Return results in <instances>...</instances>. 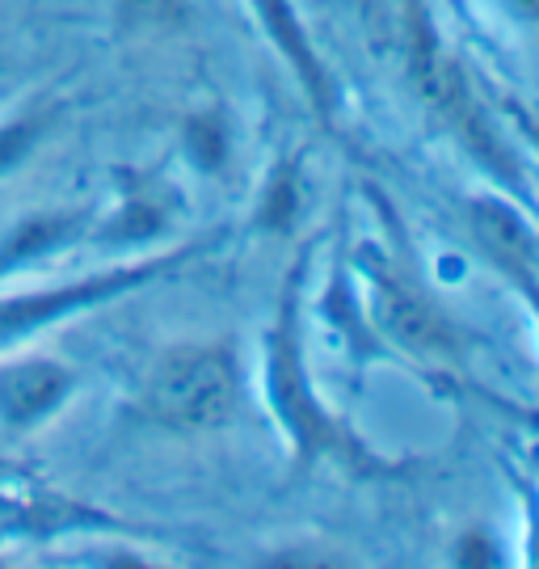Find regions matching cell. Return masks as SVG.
<instances>
[{
    "instance_id": "cell-1",
    "label": "cell",
    "mask_w": 539,
    "mask_h": 569,
    "mask_svg": "<svg viewBox=\"0 0 539 569\" xmlns=\"http://www.w3.org/2000/svg\"><path fill=\"white\" fill-rule=\"evenodd\" d=\"M237 406V367L228 350H173L148 380V413L178 430L220 427Z\"/></svg>"
},
{
    "instance_id": "cell-2",
    "label": "cell",
    "mask_w": 539,
    "mask_h": 569,
    "mask_svg": "<svg viewBox=\"0 0 539 569\" xmlns=\"http://www.w3.org/2000/svg\"><path fill=\"white\" fill-rule=\"evenodd\" d=\"M409 68H413V81L421 84L426 102L435 106L442 119H447L451 127H456V131H460L463 140H468V148L477 152L480 161L493 164L501 178H515V164L501 157L498 136L489 131L485 114H480L477 102H472V93H468V81H463V72L451 60H447V51H442L439 42H435L430 26H426L421 18H413Z\"/></svg>"
},
{
    "instance_id": "cell-3",
    "label": "cell",
    "mask_w": 539,
    "mask_h": 569,
    "mask_svg": "<svg viewBox=\"0 0 539 569\" xmlns=\"http://www.w3.org/2000/svg\"><path fill=\"white\" fill-rule=\"evenodd\" d=\"M275 397H279L282 413L291 430L300 435L303 456H317V451H355V443L341 435L325 413L317 409L312 392L300 376V359H296V326H291V305H287V321L279 329V342H275Z\"/></svg>"
},
{
    "instance_id": "cell-4",
    "label": "cell",
    "mask_w": 539,
    "mask_h": 569,
    "mask_svg": "<svg viewBox=\"0 0 539 569\" xmlns=\"http://www.w3.org/2000/svg\"><path fill=\"white\" fill-rule=\"evenodd\" d=\"M376 308H380L383 329L397 338L405 350L418 355H451L456 350V329L439 317V308L421 296L418 287H409L397 274L376 279Z\"/></svg>"
},
{
    "instance_id": "cell-5",
    "label": "cell",
    "mask_w": 539,
    "mask_h": 569,
    "mask_svg": "<svg viewBox=\"0 0 539 569\" xmlns=\"http://www.w3.org/2000/svg\"><path fill=\"white\" fill-rule=\"evenodd\" d=\"M63 392V371L51 363H26L0 380V409L13 422H30L42 409H51Z\"/></svg>"
},
{
    "instance_id": "cell-6",
    "label": "cell",
    "mask_w": 539,
    "mask_h": 569,
    "mask_svg": "<svg viewBox=\"0 0 539 569\" xmlns=\"http://www.w3.org/2000/svg\"><path fill=\"white\" fill-rule=\"evenodd\" d=\"M258 9H261V18H266V30H270L275 42L287 51V60L296 63V72L303 77V84H308V93L317 98V106H329V77L320 72V63H317V56H312V47H308V39H303L291 4H287V0H258Z\"/></svg>"
},
{
    "instance_id": "cell-7",
    "label": "cell",
    "mask_w": 539,
    "mask_h": 569,
    "mask_svg": "<svg viewBox=\"0 0 539 569\" xmlns=\"http://www.w3.org/2000/svg\"><path fill=\"white\" fill-rule=\"evenodd\" d=\"M472 220H477V232L480 241L489 244L493 253H498V262H527L531 258V241H527V232H522V224L506 211V207L498 203H477L472 207Z\"/></svg>"
},
{
    "instance_id": "cell-8",
    "label": "cell",
    "mask_w": 539,
    "mask_h": 569,
    "mask_svg": "<svg viewBox=\"0 0 539 569\" xmlns=\"http://www.w3.org/2000/svg\"><path fill=\"white\" fill-rule=\"evenodd\" d=\"M101 287V283H98ZM98 287H77V291H63V296H51V300H39V305H13L0 312V326H30L42 312H56V308H68L84 300V296H98Z\"/></svg>"
},
{
    "instance_id": "cell-9",
    "label": "cell",
    "mask_w": 539,
    "mask_h": 569,
    "mask_svg": "<svg viewBox=\"0 0 539 569\" xmlns=\"http://www.w3.org/2000/svg\"><path fill=\"white\" fill-rule=\"evenodd\" d=\"M122 13L136 26H178L186 18L181 0H122Z\"/></svg>"
},
{
    "instance_id": "cell-10",
    "label": "cell",
    "mask_w": 539,
    "mask_h": 569,
    "mask_svg": "<svg viewBox=\"0 0 539 569\" xmlns=\"http://www.w3.org/2000/svg\"><path fill=\"white\" fill-rule=\"evenodd\" d=\"M515 4H519V9H527V13H536V18H539V0H515Z\"/></svg>"
},
{
    "instance_id": "cell-11",
    "label": "cell",
    "mask_w": 539,
    "mask_h": 569,
    "mask_svg": "<svg viewBox=\"0 0 539 569\" xmlns=\"http://www.w3.org/2000/svg\"><path fill=\"white\" fill-rule=\"evenodd\" d=\"M527 136H531V140L539 143V127H536V122H527Z\"/></svg>"
}]
</instances>
